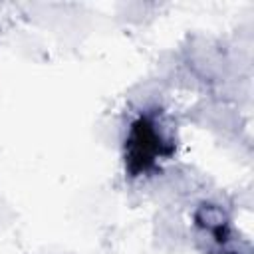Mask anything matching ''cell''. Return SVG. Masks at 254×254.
Listing matches in <instances>:
<instances>
[{
	"label": "cell",
	"mask_w": 254,
	"mask_h": 254,
	"mask_svg": "<svg viewBox=\"0 0 254 254\" xmlns=\"http://www.w3.org/2000/svg\"><path fill=\"white\" fill-rule=\"evenodd\" d=\"M175 137L165 117L155 111L139 113L125 135V171L137 179L157 169L159 161L175 155Z\"/></svg>",
	"instance_id": "6da1fadb"
}]
</instances>
